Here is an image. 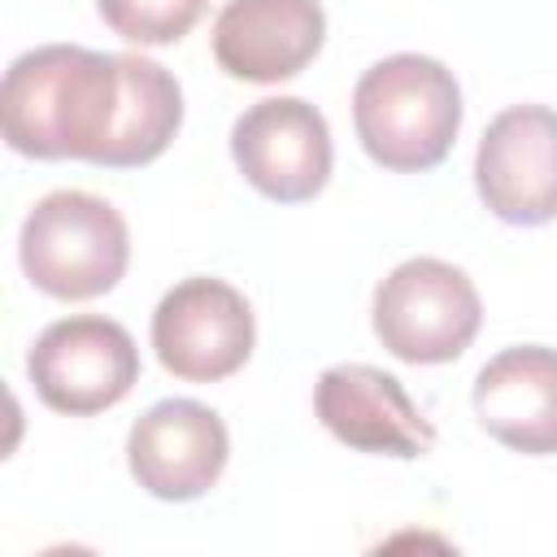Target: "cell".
<instances>
[{
  "mask_svg": "<svg viewBox=\"0 0 557 557\" xmlns=\"http://www.w3.org/2000/svg\"><path fill=\"white\" fill-rule=\"evenodd\" d=\"M117 57H122V113L100 157V165L109 170L157 161L183 122V91L174 74L148 57H131V52Z\"/></svg>",
  "mask_w": 557,
  "mask_h": 557,
  "instance_id": "4fadbf2b",
  "label": "cell"
},
{
  "mask_svg": "<svg viewBox=\"0 0 557 557\" xmlns=\"http://www.w3.org/2000/svg\"><path fill=\"white\" fill-rule=\"evenodd\" d=\"M313 409L322 426L357 453L422 457L435 444V426L418 413L400 379H392L387 370L361 366V361L322 370Z\"/></svg>",
  "mask_w": 557,
  "mask_h": 557,
  "instance_id": "30bf717a",
  "label": "cell"
},
{
  "mask_svg": "<svg viewBox=\"0 0 557 557\" xmlns=\"http://www.w3.org/2000/svg\"><path fill=\"white\" fill-rule=\"evenodd\" d=\"M326 17L318 0H226L213 22V57L231 78H296L322 48Z\"/></svg>",
  "mask_w": 557,
  "mask_h": 557,
  "instance_id": "8fae6325",
  "label": "cell"
},
{
  "mask_svg": "<svg viewBox=\"0 0 557 557\" xmlns=\"http://www.w3.org/2000/svg\"><path fill=\"white\" fill-rule=\"evenodd\" d=\"M483 305L466 270L440 257L400 261L374 292V335L409 366L457 361L479 335Z\"/></svg>",
  "mask_w": 557,
  "mask_h": 557,
  "instance_id": "277c9868",
  "label": "cell"
},
{
  "mask_svg": "<svg viewBox=\"0 0 557 557\" xmlns=\"http://www.w3.org/2000/svg\"><path fill=\"white\" fill-rule=\"evenodd\" d=\"M26 374L48 409L87 418L139 383V348L122 322L78 313L39 331L26 352Z\"/></svg>",
  "mask_w": 557,
  "mask_h": 557,
  "instance_id": "5b68a950",
  "label": "cell"
},
{
  "mask_svg": "<svg viewBox=\"0 0 557 557\" xmlns=\"http://www.w3.org/2000/svg\"><path fill=\"white\" fill-rule=\"evenodd\" d=\"M257 326L248 300L209 274L174 283L152 313L157 361L187 383H218L235 374L252 352Z\"/></svg>",
  "mask_w": 557,
  "mask_h": 557,
  "instance_id": "8992f818",
  "label": "cell"
},
{
  "mask_svg": "<svg viewBox=\"0 0 557 557\" xmlns=\"http://www.w3.org/2000/svg\"><path fill=\"white\" fill-rule=\"evenodd\" d=\"M22 270L57 300H91L117 287L131 261L122 213L91 191H52L22 222Z\"/></svg>",
  "mask_w": 557,
  "mask_h": 557,
  "instance_id": "3957f363",
  "label": "cell"
},
{
  "mask_svg": "<svg viewBox=\"0 0 557 557\" xmlns=\"http://www.w3.org/2000/svg\"><path fill=\"white\" fill-rule=\"evenodd\" d=\"M474 413L513 453H557V348L522 344L492 357L474 379Z\"/></svg>",
  "mask_w": 557,
  "mask_h": 557,
  "instance_id": "7c38bea8",
  "label": "cell"
},
{
  "mask_svg": "<svg viewBox=\"0 0 557 557\" xmlns=\"http://www.w3.org/2000/svg\"><path fill=\"white\" fill-rule=\"evenodd\" d=\"M96 9L113 35L161 48L183 39L200 22L205 0H96Z\"/></svg>",
  "mask_w": 557,
  "mask_h": 557,
  "instance_id": "5bb4252c",
  "label": "cell"
},
{
  "mask_svg": "<svg viewBox=\"0 0 557 557\" xmlns=\"http://www.w3.org/2000/svg\"><path fill=\"white\" fill-rule=\"evenodd\" d=\"M231 440L222 418L200 400H161L152 405L126 440V461L135 483L157 500H196L205 496L222 466Z\"/></svg>",
  "mask_w": 557,
  "mask_h": 557,
  "instance_id": "9c48e42d",
  "label": "cell"
},
{
  "mask_svg": "<svg viewBox=\"0 0 557 557\" xmlns=\"http://www.w3.org/2000/svg\"><path fill=\"white\" fill-rule=\"evenodd\" d=\"M474 183L483 205L509 226L557 218V109L509 104L479 139Z\"/></svg>",
  "mask_w": 557,
  "mask_h": 557,
  "instance_id": "52a82bcc",
  "label": "cell"
},
{
  "mask_svg": "<svg viewBox=\"0 0 557 557\" xmlns=\"http://www.w3.org/2000/svg\"><path fill=\"white\" fill-rule=\"evenodd\" d=\"M231 157L261 196L296 205L318 196L331 178V131L300 96L257 100L231 126Z\"/></svg>",
  "mask_w": 557,
  "mask_h": 557,
  "instance_id": "ba28073f",
  "label": "cell"
},
{
  "mask_svg": "<svg viewBox=\"0 0 557 557\" xmlns=\"http://www.w3.org/2000/svg\"><path fill=\"white\" fill-rule=\"evenodd\" d=\"M122 113V57L78 44H48L22 52L4 70L0 117L4 139L39 161L100 165Z\"/></svg>",
  "mask_w": 557,
  "mask_h": 557,
  "instance_id": "6da1fadb",
  "label": "cell"
},
{
  "mask_svg": "<svg viewBox=\"0 0 557 557\" xmlns=\"http://www.w3.org/2000/svg\"><path fill=\"white\" fill-rule=\"evenodd\" d=\"M357 139L383 170H435L461 126V87L431 57L396 52L370 65L352 91Z\"/></svg>",
  "mask_w": 557,
  "mask_h": 557,
  "instance_id": "7a4b0ae2",
  "label": "cell"
}]
</instances>
